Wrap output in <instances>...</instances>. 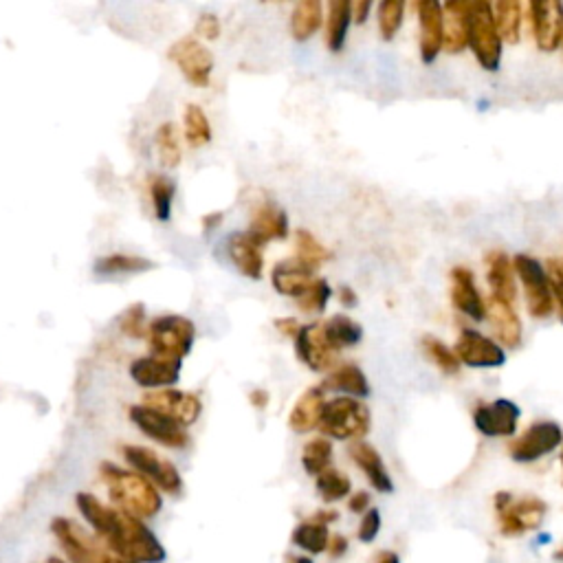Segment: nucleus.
<instances>
[{"instance_id": "nucleus-1", "label": "nucleus", "mask_w": 563, "mask_h": 563, "mask_svg": "<svg viewBox=\"0 0 563 563\" xmlns=\"http://www.w3.org/2000/svg\"><path fill=\"white\" fill-rule=\"evenodd\" d=\"M102 478L108 487L110 500L117 504L119 511H124L137 520H150L163 509V500L159 489L135 471L121 469L117 465H102Z\"/></svg>"}, {"instance_id": "nucleus-2", "label": "nucleus", "mask_w": 563, "mask_h": 563, "mask_svg": "<svg viewBox=\"0 0 563 563\" xmlns=\"http://www.w3.org/2000/svg\"><path fill=\"white\" fill-rule=\"evenodd\" d=\"M317 429L328 440L357 443L372 429L370 407L359 399H350V396H335V399L326 401Z\"/></svg>"}, {"instance_id": "nucleus-3", "label": "nucleus", "mask_w": 563, "mask_h": 563, "mask_svg": "<svg viewBox=\"0 0 563 563\" xmlns=\"http://www.w3.org/2000/svg\"><path fill=\"white\" fill-rule=\"evenodd\" d=\"M495 520L504 537H522L535 533L544 524L548 515V504L537 495H513L511 491H500L493 498Z\"/></svg>"}, {"instance_id": "nucleus-4", "label": "nucleus", "mask_w": 563, "mask_h": 563, "mask_svg": "<svg viewBox=\"0 0 563 563\" xmlns=\"http://www.w3.org/2000/svg\"><path fill=\"white\" fill-rule=\"evenodd\" d=\"M469 51L480 64L482 71L498 73L504 60V42L495 27L491 14V3H471V29H469Z\"/></svg>"}, {"instance_id": "nucleus-5", "label": "nucleus", "mask_w": 563, "mask_h": 563, "mask_svg": "<svg viewBox=\"0 0 563 563\" xmlns=\"http://www.w3.org/2000/svg\"><path fill=\"white\" fill-rule=\"evenodd\" d=\"M150 355L183 361L196 341V326L183 315H161L148 324Z\"/></svg>"}, {"instance_id": "nucleus-6", "label": "nucleus", "mask_w": 563, "mask_h": 563, "mask_svg": "<svg viewBox=\"0 0 563 563\" xmlns=\"http://www.w3.org/2000/svg\"><path fill=\"white\" fill-rule=\"evenodd\" d=\"M513 269H515V278L520 280L524 289V300L531 317L535 319L553 317L555 300H553V291H550L544 262L535 260L533 256H526V253H520V256L513 258Z\"/></svg>"}, {"instance_id": "nucleus-7", "label": "nucleus", "mask_w": 563, "mask_h": 563, "mask_svg": "<svg viewBox=\"0 0 563 563\" xmlns=\"http://www.w3.org/2000/svg\"><path fill=\"white\" fill-rule=\"evenodd\" d=\"M563 443V429L555 421H535L522 434H515L509 443V456L517 465H533L555 454Z\"/></svg>"}, {"instance_id": "nucleus-8", "label": "nucleus", "mask_w": 563, "mask_h": 563, "mask_svg": "<svg viewBox=\"0 0 563 563\" xmlns=\"http://www.w3.org/2000/svg\"><path fill=\"white\" fill-rule=\"evenodd\" d=\"M51 531L58 537L71 563H115L117 559V555L110 553V548L102 539L97 535H88L80 524L66 520V517H55Z\"/></svg>"}, {"instance_id": "nucleus-9", "label": "nucleus", "mask_w": 563, "mask_h": 563, "mask_svg": "<svg viewBox=\"0 0 563 563\" xmlns=\"http://www.w3.org/2000/svg\"><path fill=\"white\" fill-rule=\"evenodd\" d=\"M121 454H124L126 462L135 469V473L152 482L154 487L168 495H181L183 478L179 469H176L168 458H163L157 451L141 445H126L121 449Z\"/></svg>"}, {"instance_id": "nucleus-10", "label": "nucleus", "mask_w": 563, "mask_h": 563, "mask_svg": "<svg viewBox=\"0 0 563 563\" xmlns=\"http://www.w3.org/2000/svg\"><path fill=\"white\" fill-rule=\"evenodd\" d=\"M121 513V533L113 553L117 557L135 559L139 563H161L165 559V548L159 544L150 528L124 511Z\"/></svg>"}, {"instance_id": "nucleus-11", "label": "nucleus", "mask_w": 563, "mask_h": 563, "mask_svg": "<svg viewBox=\"0 0 563 563\" xmlns=\"http://www.w3.org/2000/svg\"><path fill=\"white\" fill-rule=\"evenodd\" d=\"M526 20L535 47L542 53H555L563 42V3L561 0H533L526 5Z\"/></svg>"}, {"instance_id": "nucleus-12", "label": "nucleus", "mask_w": 563, "mask_h": 563, "mask_svg": "<svg viewBox=\"0 0 563 563\" xmlns=\"http://www.w3.org/2000/svg\"><path fill=\"white\" fill-rule=\"evenodd\" d=\"M460 366L473 370H495L506 363V350L493 337L476 328H462L454 344Z\"/></svg>"}, {"instance_id": "nucleus-13", "label": "nucleus", "mask_w": 563, "mask_h": 563, "mask_svg": "<svg viewBox=\"0 0 563 563\" xmlns=\"http://www.w3.org/2000/svg\"><path fill=\"white\" fill-rule=\"evenodd\" d=\"M293 346L297 359L311 372L328 374L339 366V350H335L326 339L322 322L302 324L300 333L293 339Z\"/></svg>"}, {"instance_id": "nucleus-14", "label": "nucleus", "mask_w": 563, "mask_h": 563, "mask_svg": "<svg viewBox=\"0 0 563 563\" xmlns=\"http://www.w3.org/2000/svg\"><path fill=\"white\" fill-rule=\"evenodd\" d=\"M471 416L484 438H513L520 427L522 410L511 399H493L476 403Z\"/></svg>"}, {"instance_id": "nucleus-15", "label": "nucleus", "mask_w": 563, "mask_h": 563, "mask_svg": "<svg viewBox=\"0 0 563 563\" xmlns=\"http://www.w3.org/2000/svg\"><path fill=\"white\" fill-rule=\"evenodd\" d=\"M168 58L179 66V71L187 82L198 88L209 86L214 71V55L201 40L194 36L176 40L168 51Z\"/></svg>"}, {"instance_id": "nucleus-16", "label": "nucleus", "mask_w": 563, "mask_h": 563, "mask_svg": "<svg viewBox=\"0 0 563 563\" xmlns=\"http://www.w3.org/2000/svg\"><path fill=\"white\" fill-rule=\"evenodd\" d=\"M143 405L163 416L172 418L181 427H192L203 414V401L194 392H183L176 388L150 390L143 394Z\"/></svg>"}, {"instance_id": "nucleus-17", "label": "nucleus", "mask_w": 563, "mask_h": 563, "mask_svg": "<svg viewBox=\"0 0 563 563\" xmlns=\"http://www.w3.org/2000/svg\"><path fill=\"white\" fill-rule=\"evenodd\" d=\"M414 9L418 16V53L423 64H434L443 53L445 42L443 5L436 0H418Z\"/></svg>"}, {"instance_id": "nucleus-18", "label": "nucleus", "mask_w": 563, "mask_h": 563, "mask_svg": "<svg viewBox=\"0 0 563 563\" xmlns=\"http://www.w3.org/2000/svg\"><path fill=\"white\" fill-rule=\"evenodd\" d=\"M130 421L135 423L141 434L157 440L159 445L170 449H185L190 445V434L179 423H174L172 418L163 416L159 412L150 410L146 405H132L130 407Z\"/></svg>"}, {"instance_id": "nucleus-19", "label": "nucleus", "mask_w": 563, "mask_h": 563, "mask_svg": "<svg viewBox=\"0 0 563 563\" xmlns=\"http://www.w3.org/2000/svg\"><path fill=\"white\" fill-rule=\"evenodd\" d=\"M451 280V304L460 315H465L471 322H484L487 319V300L476 284V275L467 267H454L449 273Z\"/></svg>"}, {"instance_id": "nucleus-20", "label": "nucleus", "mask_w": 563, "mask_h": 563, "mask_svg": "<svg viewBox=\"0 0 563 563\" xmlns=\"http://www.w3.org/2000/svg\"><path fill=\"white\" fill-rule=\"evenodd\" d=\"M227 260L234 264V269L245 275L247 280L258 282L264 275V245L253 238L249 231H234L225 240Z\"/></svg>"}, {"instance_id": "nucleus-21", "label": "nucleus", "mask_w": 563, "mask_h": 563, "mask_svg": "<svg viewBox=\"0 0 563 563\" xmlns=\"http://www.w3.org/2000/svg\"><path fill=\"white\" fill-rule=\"evenodd\" d=\"M181 366L183 361L159 357V355H148L137 361H132L130 366V377L141 388L150 390H163L172 388L181 379Z\"/></svg>"}, {"instance_id": "nucleus-22", "label": "nucleus", "mask_w": 563, "mask_h": 563, "mask_svg": "<svg viewBox=\"0 0 563 563\" xmlns=\"http://www.w3.org/2000/svg\"><path fill=\"white\" fill-rule=\"evenodd\" d=\"M249 234L256 238L260 245H269L273 240H286L291 234L289 216H286L280 205H275L269 198L251 209L249 218Z\"/></svg>"}, {"instance_id": "nucleus-23", "label": "nucleus", "mask_w": 563, "mask_h": 563, "mask_svg": "<svg viewBox=\"0 0 563 563\" xmlns=\"http://www.w3.org/2000/svg\"><path fill=\"white\" fill-rule=\"evenodd\" d=\"M487 322L493 330V339L504 350H517L522 346L524 337V326L520 315L515 313V308L506 302L495 300V297H487Z\"/></svg>"}, {"instance_id": "nucleus-24", "label": "nucleus", "mask_w": 563, "mask_h": 563, "mask_svg": "<svg viewBox=\"0 0 563 563\" xmlns=\"http://www.w3.org/2000/svg\"><path fill=\"white\" fill-rule=\"evenodd\" d=\"M348 456L355 462V467L366 476L368 484L379 493H392L394 491V480L390 476L388 467H385L383 456L377 451V447L370 445L368 440H357V443H350Z\"/></svg>"}, {"instance_id": "nucleus-25", "label": "nucleus", "mask_w": 563, "mask_h": 563, "mask_svg": "<svg viewBox=\"0 0 563 563\" xmlns=\"http://www.w3.org/2000/svg\"><path fill=\"white\" fill-rule=\"evenodd\" d=\"M484 262H487V284H489L491 297L515 306L517 278H515V269H513V258L506 256L504 251L495 249V251L487 253Z\"/></svg>"}, {"instance_id": "nucleus-26", "label": "nucleus", "mask_w": 563, "mask_h": 563, "mask_svg": "<svg viewBox=\"0 0 563 563\" xmlns=\"http://www.w3.org/2000/svg\"><path fill=\"white\" fill-rule=\"evenodd\" d=\"M443 16H445L443 51L458 55L469 49L471 3H467V0H449V3L443 5Z\"/></svg>"}, {"instance_id": "nucleus-27", "label": "nucleus", "mask_w": 563, "mask_h": 563, "mask_svg": "<svg viewBox=\"0 0 563 563\" xmlns=\"http://www.w3.org/2000/svg\"><path fill=\"white\" fill-rule=\"evenodd\" d=\"M324 392H335L337 396H350V399H368L372 388L370 381L366 377L357 363H339V366L326 374L324 383L319 385Z\"/></svg>"}, {"instance_id": "nucleus-28", "label": "nucleus", "mask_w": 563, "mask_h": 563, "mask_svg": "<svg viewBox=\"0 0 563 563\" xmlns=\"http://www.w3.org/2000/svg\"><path fill=\"white\" fill-rule=\"evenodd\" d=\"M326 392L319 388V385H313L302 392L300 399L295 401L293 410L289 414V427L293 429L295 434H311L319 427V421H322V412L326 405Z\"/></svg>"}, {"instance_id": "nucleus-29", "label": "nucleus", "mask_w": 563, "mask_h": 563, "mask_svg": "<svg viewBox=\"0 0 563 563\" xmlns=\"http://www.w3.org/2000/svg\"><path fill=\"white\" fill-rule=\"evenodd\" d=\"M315 271H311L300 260L289 258L282 260L273 267L271 271V286L275 289V293L282 297H291V300H297L304 293V289L311 280L315 278Z\"/></svg>"}, {"instance_id": "nucleus-30", "label": "nucleus", "mask_w": 563, "mask_h": 563, "mask_svg": "<svg viewBox=\"0 0 563 563\" xmlns=\"http://www.w3.org/2000/svg\"><path fill=\"white\" fill-rule=\"evenodd\" d=\"M324 27V3L319 0H300L291 11L289 31L295 42H308Z\"/></svg>"}, {"instance_id": "nucleus-31", "label": "nucleus", "mask_w": 563, "mask_h": 563, "mask_svg": "<svg viewBox=\"0 0 563 563\" xmlns=\"http://www.w3.org/2000/svg\"><path fill=\"white\" fill-rule=\"evenodd\" d=\"M326 27L324 42L330 53H341L346 47L348 33L352 27V11L348 0H333L326 5Z\"/></svg>"}, {"instance_id": "nucleus-32", "label": "nucleus", "mask_w": 563, "mask_h": 563, "mask_svg": "<svg viewBox=\"0 0 563 563\" xmlns=\"http://www.w3.org/2000/svg\"><path fill=\"white\" fill-rule=\"evenodd\" d=\"M495 27L504 44H517L522 40V27L526 20V7L517 0H500L491 5Z\"/></svg>"}, {"instance_id": "nucleus-33", "label": "nucleus", "mask_w": 563, "mask_h": 563, "mask_svg": "<svg viewBox=\"0 0 563 563\" xmlns=\"http://www.w3.org/2000/svg\"><path fill=\"white\" fill-rule=\"evenodd\" d=\"M291 542H293L295 548H300L306 557L308 555H322L328 550L330 528L322 522L313 520V517H308V520L300 522L293 528Z\"/></svg>"}, {"instance_id": "nucleus-34", "label": "nucleus", "mask_w": 563, "mask_h": 563, "mask_svg": "<svg viewBox=\"0 0 563 563\" xmlns=\"http://www.w3.org/2000/svg\"><path fill=\"white\" fill-rule=\"evenodd\" d=\"M326 339L333 344L335 350H348L361 344L363 339V328L355 319L348 315H333L328 317L326 322H322Z\"/></svg>"}, {"instance_id": "nucleus-35", "label": "nucleus", "mask_w": 563, "mask_h": 563, "mask_svg": "<svg viewBox=\"0 0 563 563\" xmlns=\"http://www.w3.org/2000/svg\"><path fill=\"white\" fill-rule=\"evenodd\" d=\"M333 456H335L333 440H328L324 436H315L302 447V456H300L302 469L306 471V476L311 478L322 476L326 469L333 467Z\"/></svg>"}, {"instance_id": "nucleus-36", "label": "nucleus", "mask_w": 563, "mask_h": 563, "mask_svg": "<svg viewBox=\"0 0 563 563\" xmlns=\"http://www.w3.org/2000/svg\"><path fill=\"white\" fill-rule=\"evenodd\" d=\"M183 135L187 146L198 150V148H205L212 143V124H209V117L205 110L198 106V104H187L185 106V113H183Z\"/></svg>"}, {"instance_id": "nucleus-37", "label": "nucleus", "mask_w": 563, "mask_h": 563, "mask_svg": "<svg viewBox=\"0 0 563 563\" xmlns=\"http://www.w3.org/2000/svg\"><path fill=\"white\" fill-rule=\"evenodd\" d=\"M315 489H317L319 498H322V502L335 504V502L350 498L352 482L344 471L330 467L322 473V476L315 478Z\"/></svg>"}, {"instance_id": "nucleus-38", "label": "nucleus", "mask_w": 563, "mask_h": 563, "mask_svg": "<svg viewBox=\"0 0 563 563\" xmlns=\"http://www.w3.org/2000/svg\"><path fill=\"white\" fill-rule=\"evenodd\" d=\"M330 300H333V286H330L322 275H315L311 284L304 289V293L297 297L295 304L304 315H322Z\"/></svg>"}, {"instance_id": "nucleus-39", "label": "nucleus", "mask_w": 563, "mask_h": 563, "mask_svg": "<svg viewBox=\"0 0 563 563\" xmlns=\"http://www.w3.org/2000/svg\"><path fill=\"white\" fill-rule=\"evenodd\" d=\"M421 348H423V355L432 361L440 372L447 374V377H458L462 366H460L454 348H449L443 339H438L434 335H425L421 339Z\"/></svg>"}, {"instance_id": "nucleus-40", "label": "nucleus", "mask_w": 563, "mask_h": 563, "mask_svg": "<svg viewBox=\"0 0 563 563\" xmlns=\"http://www.w3.org/2000/svg\"><path fill=\"white\" fill-rule=\"evenodd\" d=\"M157 264L141 256H128V253H113V256L95 260V273L99 275H121V273H146Z\"/></svg>"}, {"instance_id": "nucleus-41", "label": "nucleus", "mask_w": 563, "mask_h": 563, "mask_svg": "<svg viewBox=\"0 0 563 563\" xmlns=\"http://www.w3.org/2000/svg\"><path fill=\"white\" fill-rule=\"evenodd\" d=\"M295 260H300L304 267H308L311 271L317 273V269L330 258L328 249L319 242L311 231L306 229H297L295 231Z\"/></svg>"}, {"instance_id": "nucleus-42", "label": "nucleus", "mask_w": 563, "mask_h": 563, "mask_svg": "<svg viewBox=\"0 0 563 563\" xmlns=\"http://www.w3.org/2000/svg\"><path fill=\"white\" fill-rule=\"evenodd\" d=\"M405 9L407 5L403 0H383V3H379L377 27H379V36L385 42H392L396 38V33L401 31L405 20Z\"/></svg>"}, {"instance_id": "nucleus-43", "label": "nucleus", "mask_w": 563, "mask_h": 563, "mask_svg": "<svg viewBox=\"0 0 563 563\" xmlns=\"http://www.w3.org/2000/svg\"><path fill=\"white\" fill-rule=\"evenodd\" d=\"M157 150L163 168L174 170L176 165L181 163L183 157L181 139H179V130H176L172 121H165V124H161V128L157 130Z\"/></svg>"}, {"instance_id": "nucleus-44", "label": "nucleus", "mask_w": 563, "mask_h": 563, "mask_svg": "<svg viewBox=\"0 0 563 563\" xmlns=\"http://www.w3.org/2000/svg\"><path fill=\"white\" fill-rule=\"evenodd\" d=\"M174 196H176V185L172 179L163 174L152 176L150 181V198L154 205V216L159 220H170L172 216V205H174Z\"/></svg>"}, {"instance_id": "nucleus-45", "label": "nucleus", "mask_w": 563, "mask_h": 563, "mask_svg": "<svg viewBox=\"0 0 563 563\" xmlns=\"http://www.w3.org/2000/svg\"><path fill=\"white\" fill-rule=\"evenodd\" d=\"M119 328L121 333L130 339H143L148 337V324H146V306L143 304H132L128 306L119 317Z\"/></svg>"}, {"instance_id": "nucleus-46", "label": "nucleus", "mask_w": 563, "mask_h": 563, "mask_svg": "<svg viewBox=\"0 0 563 563\" xmlns=\"http://www.w3.org/2000/svg\"><path fill=\"white\" fill-rule=\"evenodd\" d=\"M548 282H550V291H553V300H555V311L559 313V319L563 322V267L561 260L550 258L544 264Z\"/></svg>"}, {"instance_id": "nucleus-47", "label": "nucleus", "mask_w": 563, "mask_h": 563, "mask_svg": "<svg viewBox=\"0 0 563 563\" xmlns=\"http://www.w3.org/2000/svg\"><path fill=\"white\" fill-rule=\"evenodd\" d=\"M381 526H383V520H381V511L379 509H370V511L363 513L361 515V522H359V528H357L359 542L361 544H372L374 539L379 537Z\"/></svg>"}, {"instance_id": "nucleus-48", "label": "nucleus", "mask_w": 563, "mask_h": 563, "mask_svg": "<svg viewBox=\"0 0 563 563\" xmlns=\"http://www.w3.org/2000/svg\"><path fill=\"white\" fill-rule=\"evenodd\" d=\"M220 33H223V25H220V20L216 14H201L198 16L196 22V36L214 42L220 38Z\"/></svg>"}, {"instance_id": "nucleus-49", "label": "nucleus", "mask_w": 563, "mask_h": 563, "mask_svg": "<svg viewBox=\"0 0 563 563\" xmlns=\"http://www.w3.org/2000/svg\"><path fill=\"white\" fill-rule=\"evenodd\" d=\"M372 498L368 491H357V493H350L348 498V511L355 513V515H363L366 511L372 509Z\"/></svg>"}, {"instance_id": "nucleus-50", "label": "nucleus", "mask_w": 563, "mask_h": 563, "mask_svg": "<svg viewBox=\"0 0 563 563\" xmlns=\"http://www.w3.org/2000/svg\"><path fill=\"white\" fill-rule=\"evenodd\" d=\"M372 9H374V3H370V0H357V3H350L352 25H366Z\"/></svg>"}, {"instance_id": "nucleus-51", "label": "nucleus", "mask_w": 563, "mask_h": 563, "mask_svg": "<svg viewBox=\"0 0 563 563\" xmlns=\"http://www.w3.org/2000/svg\"><path fill=\"white\" fill-rule=\"evenodd\" d=\"M275 328L280 330V335H284L286 339H295V335L300 333V328H302V324L297 322L295 317H282V319H275V324H273Z\"/></svg>"}, {"instance_id": "nucleus-52", "label": "nucleus", "mask_w": 563, "mask_h": 563, "mask_svg": "<svg viewBox=\"0 0 563 563\" xmlns=\"http://www.w3.org/2000/svg\"><path fill=\"white\" fill-rule=\"evenodd\" d=\"M249 403H251L253 410H258V412L267 410L269 403H271V394H269V390H264V388H253V390L249 392Z\"/></svg>"}, {"instance_id": "nucleus-53", "label": "nucleus", "mask_w": 563, "mask_h": 563, "mask_svg": "<svg viewBox=\"0 0 563 563\" xmlns=\"http://www.w3.org/2000/svg\"><path fill=\"white\" fill-rule=\"evenodd\" d=\"M328 553H330V557H333V559L344 557L348 553V539L344 535H330Z\"/></svg>"}, {"instance_id": "nucleus-54", "label": "nucleus", "mask_w": 563, "mask_h": 563, "mask_svg": "<svg viewBox=\"0 0 563 563\" xmlns=\"http://www.w3.org/2000/svg\"><path fill=\"white\" fill-rule=\"evenodd\" d=\"M337 295H339V302H341V306H344V308H355V306L359 304V295H357V291L352 289V286H348V284L339 286Z\"/></svg>"}, {"instance_id": "nucleus-55", "label": "nucleus", "mask_w": 563, "mask_h": 563, "mask_svg": "<svg viewBox=\"0 0 563 563\" xmlns=\"http://www.w3.org/2000/svg\"><path fill=\"white\" fill-rule=\"evenodd\" d=\"M220 225H223V214L220 212H212V214H207V216H203V229L207 231H216Z\"/></svg>"}, {"instance_id": "nucleus-56", "label": "nucleus", "mask_w": 563, "mask_h": 563, "mask_svg": "<svg viewBox=\"0 0 563 563\" xmlns=\"http://www.w3.org/2000/svg\"><path fill=\"white\" fill-rule=\"evenodd\" d=\"M313 520H317V522H322V524L330 526V524L339 520V513H337V511H333V509H322V511H317V513L313 515Z\"/></svg>"}, {"instance_id": "nucleus-57", "label": "nucleus", "mask_w": 563, "mask_h": 563, "mask_svg": "<svg viewBox=\"0 0 563 563\" xmlns=\"http://www.w3.org/2000/svg\"><path fill=\"white\" fill-rule=\"evenodd\" d=\"M374 563H401V557L394 550H381V553L374 555Z\"/></svg>"}, {"instance_id": "nucleus-58", "label": "nucleus", "mask_w": 563, "mask_h": 563, "mask_svg": "<svg viewBox=\"0 0 563 563\" xmlns=\"http://www.w3.org/2000/svg\"><path fill=\"white\" fill-rule=\"evenodd\" d=\"M293 563H315L311 557H306V555H300V557H295Z\"/></svg>"}, {"instance_id": "nucleus-59", "label": "nucleus", "mask_w": 563, "mask_h": 563, "mask_svg": "<svg viewBox=\"0 0 563 563\" xmlns=\"http://www.w3.org/2000/svg\"><path fill=\"white\" fill-rule=\"evenodd\" d=\"M553 559H555V561H561V563H563V544H561V546H557V550H555Z\"/></svg>"}, {"instance_id": "nucleus-60", "label": "nucleus", "mask_w": 563, "mask_h": 563, "mask_svg": "<svg viewBox=\"0 0 563 563\" xmlns=\"http://www.w3.org/2000/svg\"><path fill=\"white\" fill-rule=\"evenodd\" d=\"M115 563H139V561H135V559H126V557H117V559H115Z\"/></svg>"}, {"instance_id": "nucleus-61", "label": "nucleus", "mask_w": 563, "mask_h": 563, "mask_svg": "<svg viewBox=\"0 0 563 563\" xmlns=\"http://www.w3.org/2000/svg\"><path fill=\"white\" fill-rule=\"evenodd\" d=\"M47 563H64V561H62V559H58V557H51Z\"/></svg>"}, {"instance_id": "nucleus-62", "label": "nucleus", "mask_w": 563, "mask_h": 563, "mask_svg": "<svg viewBox=\"0 0 563 563\" xmlns=\"http://www.w3.org/2000/svg\"><path fill=\"white\" fill-rule=\"evenodd\" d=\"M559 460H561V467H563V443H561V447H559Z\"/></svg>"}, {"instance_id": "nucleus-63", "label": "nucleus", "mask_w": 563, "mask_h": 563, "mask_svg": "<svg viewBox=\"0 0 563 563\" xmlns=\"http://www.w3.org/2000/svg\"><path fill=\"white\" fill-rule=\"evenodd\" d=\"M561 267H563V258H561Z\"/></svg>"}, {"instance_id": "nucleus-64", "label": "nucleus", "mask_w": 563, "mask_h": 563, "mask_svg": "<svg viewBox=\"0 0 563 563\" xmlns=\"http://www.w3.org/2000/svg\"><path fill=\"white\" fill-rule=\"evenodd\" d=\"M561 47H563V42H561Z\"/></svg>"}]
</instances>
